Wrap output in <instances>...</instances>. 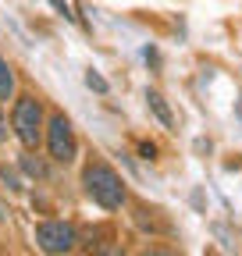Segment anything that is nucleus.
Here are the masks:
<instances>
[{"instance_id": "nucleus-4", "label": "nucleus", "mask_w": 242, "mask_h": 256, "mask_svg": "<svg viewBox=\"0 0 242 256\" xmlns=\"http://www.w3.org/2000/svg\"><path fill=\"white\" fill-rule=\"evenodd\" d=\"M46 150L57 164H72L78 156V142H75V128L64 114H54L46 121Z\"/></svg>"}, {"instance_id": "nucleus-1", "label": "nucleus", "mask_w": 242, "mask_h": 256, "mask_svg": "<svg viewBox=\"0 0 242 256\" xmlns=\"http://www.w3.org/2000/svg\"><path fill=\"white\" fill-rule=\"evenodd\" d=\"M82 185H86V196L104 210H118L125 203V182H121V174L110 164H104V160H93V164L82 171Z\"/></svg>"}, {"instance_id": "nucleus-11", "label": "nucleus", "mask_w": 242, "mask_h": 256, "mask_svg": "<svg viewBox=\"0 0 242 256\" xmlns=\"http://www.w3.org/2000/svg\"><path fill=\"white\" fill-rule=\"evenodd\" d=\"M96 256H121V249H118V246H114V242H110V246H107V249H100V252H96Z\"/></svg>"}, {"instance_id": "nucleus-12", "label": "nucleus", "mask_w": 242, "mask_h": 256, "mask_svg": "<svg viewBox=\"0 0 242 256\" xmlns=\"http://www.w3.org/2000/svg\"><path fill=\"white\" fill-rule=\"evenodd\" d=\"M8 139V118H4V110H0V142Z\"/></svg>"}, {"instance_id": "nucleus-13", "label": "nucleus", "mask_w": 242, "mask_h": 256, "mask_svg": "<svg viewBox=\"0 0 242 256\" xmlns=\"http://www.w3.org/2000/svg\"><path fill=\"white\" fill-rule=\"evenodd\" d=\"M235 110H238V118H242V100H238V107H235Z\"/></svg>"}, {"instance_id": "nucleus-6", "label": "nucleus", "mask_w": 242, "mask_h": 256, "mask_svg": "<svg viewBox=\"0 0 242 256\" xmlns=\"http://www.w3.org/2000/svg\"><path fill=\"white\" fill-rule=\"evenodd\" d=\"M14 96V72H11V64L0 57V100H11Z\"/></svg>"}, {"instance_id": "nucleus-2", "label": "nucleus", "mask_w": 242, "mask_h": 256, "mask_svg": "<svg viewBox=\"0 0 242 256\" xmlns=\"http://www.w3.org/2000/svg\"><path fill=\"white\" fill-rule=\"evenodd\" d=\"M11 128L25 150H36L43 139V104L36 96H18L11 110Z\"/></svg>"}, {"instance_id": "nucleus-8", "label": "nucleus", "mask_w": 242, "mask_h": 256, "mask_svg": "<svg viewBox=\"0 0 242 256\" xmlns=\"http://www.w3.org/2000/svg\"><path fill=\"white\" fill-rule=\"evenodd\" d=\"M22 168H25L28 174H36V178H43V168L36 164V160H28V156H22Z\"/></svg>"}, {"instance_id": "nucleus-5", "label": "nucleus", "mask_w": 242, "mask_h": 256, "mask_svg": "<svg viewBox=\"0 0 242 256\" xmlns=\"http://www.w3.org/2000/svg\"><path fill=\"white\" fill-rule=\"evenodd\" d=\"M146 104H150V110H154L164 124H174V114L168 110V104H164V96L157 92V89H146Z\"/></svg>"}, {"instance_id": "nucleus-3", "label": "nucleus", "mask_w": 242, "mask_h": 256, "mask_svg": "<svg viewBox=\"0 0 242 256\" xmlns=\"http://www.w3.org/2000/svg\"><path fill=\"white\" fill-rule=\"evenodd\" d=\"M75 242H78V232L72 220H40L36 224V246L46 256H64L75 249Z\"/></svg>"}, {"instance_id": "nucleus-10", "label": "nucleus", "mask_w": 242, "mask_h": 256, "mask_svg": "<svg viewBox=\"0 0 242 256\" xmlns=\"http://www.w3.org/2000/svg\"><path fill=\"white\" fill-rule=\"evenodd\" d=\"M0 178H4L11 188H22V185H18V178H14V171H8V168H0Z\"/></svg>"}, {"instance_id": "nucleus-9", "label": "nucleus", "mask_w": 242, "mask_h": 256, "mask_svg": "<svg viewBox=\"0 0 242 256\" xmlns=\"http://www.w3.org/2000/svg\"><path fill=\"white\" fill-rule=\"evenodd\" d=\"M86 82L93 86V89H100V92H107V82H104V78H100L96 72H89V75H86Z\"/></svg>"}, {"instance_id": "nucleus-7", "label": "nucleus", "mask_w": 242, "mask_h": 256, "mask_svg": "<svg viewBox=\"0 0 242 256\" xmlns=\"http://www.w3.org/2000/svg\"><path fill=\"white\" fill-rule=\"evenodd\" d=\"M139 256H174V249H168V246H150V249H142Z\"/></svg>"}]
</instances>
